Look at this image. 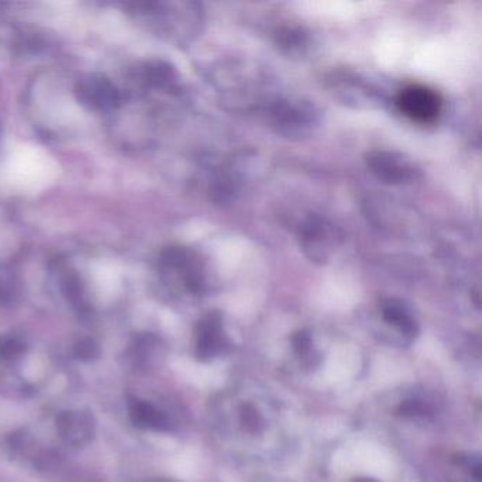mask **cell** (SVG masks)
Returning a JSON list of instances; mask_svg holds the SVG:
<instances>
[{
  "mask_svg": "<svg viewBox=\"0 0 482 482\" xmlns=\"http://www.w3.org/2000/svg\"><path fill=\"white\" fill-rule=\"evenodd\" d=\"M382 316L386 323L398 327L406 335L413 337L417 334V324L402 301L396 298L386 300L382 307Z\"/></svg>",
  "mask_w": 482,
  "mask_h": 482,
  "instance_id": "cell-10",
  "label": "cell"
},
{
  "mask_svg": "<svg viewBox=\"0 0 482 482\" xmlns=\"http://www.w3.org/2000/svg\"><path fill=\"white\" fill-rule=\"evenodd\" d=\"M164 265L179 275L184 287L191 293H200L205 286L204 265L197 253L184 248L170 249L164 256Z\"/></svg>",
  "mask_w": 482,
  "mask_h": 482,
  "instance_id": "cell-5",
  "label": "cell"
},
{
  "mask_svg": "<svg viewBox=\"0 0 482 482\" xmlns=\"http://www.w3.org/2000/svg\"><path fill=\"white\" fill-rule=\"evenodd\" d=\"M293 344H294V348H296L297 353H298L300 355H303V354H305L307 351H309L310 346H312V337H310L309 332L300 331V332H297V334L294 335Z\"/></svg>",
  "mask_w": 482,
  "mask_h": 482,
  "instance_id": "cell-15",
  "label": "cell"
},
{
  "mask_svg": "<svg viewBox=\"0 0 482 482\" xmlns=\"http://www.w3.org/2000/svg\"><path fill=\"white\" fill-rule=\"evenodd\" d=\"M276 47L290 58H304L312 50V37L303 27L283 26L275 33Z\"/></svg>",
  "mask_w": 482,
  "mask_h": 482,
  "instance_id": "cell-9",
  "label": "cell"
},
{
  "mask_svg": "<svg viewBox=\"0 0 482 482\" xmlns=\"http://www.w3.org/2000/svg\"><path fill=\"white\" fill-rule=\"evenodd\" d=\"M396 108L415 123L431 124L443 112V98L424 85H409L396 97Z\"/></svg>",
  "mask_w": 482,
  "mask_h": 482,
  "instance_id": "cell-4",
  "label": "cell"
},
{
  "mask_svg": "<svg viewBox=\"0 0 482 482\" xmlns=\"http://www.w3.org/2000/svg\"><path fill=\"white\" fill-rule=\"evenodd\" d=\"M298 245L312 262L324 265L337 250L341 236L335 225L323 215L307 216L298 228Z\"/></svg>",
  "mask_w": 482,
  "mask_h": 482,
  "instance_id": "cell-2",
  "label": "cell"
},
{
  "mask_svg": "<svg viewBox=\"0 0 482 482\" xmlns=\"http://www.w3.org/2000/svg\"><path fill=\"white\" fill-rule=\"evenodd\" d=\"M23 345L16 339H6L0 342V358L3 360H15L23 354Z\"/></svg>",
  "mask_w": 482,
  "mask_h": 482,
  "instance_id": "cell-13",
  "label": "cell"
},
{
  "mask_svg": "<svg viewBox=\"0 0 482 482\" xmlns=\"http://www.w3.org/2000/svg\"><path fill=\"white\" fill-rule=\"evenodd\" d=\"M223 316L219 313H209L198 326L197 357L200 360H209L224 348Z\"/></svg>",
  "mask_w": 482,
  "mask_h": 482,
  "instance_id": "cell-8",
  "label": "cell"
},
{
  "mask_svg": "<svg viewBox=\"0 0 482 482\" xmlns=\"http://www.w3.org/2000/svg\"><path fill=\"white\" fill-rule=\"evenodd\" d=\"M331 82L334 94L348 105L371 109L382 104V97L376 88L355 75H335Z\"/></svg>",
  "mask_w": 482,
  "mask_h": 482,
  "instance_id": "cell-6",
  "label": "cell"
},
{
  "mask_svg": "<svg viewBox=\"0 0 482 482\" xmlns=\"http://www.w3.org/2000/svg\"><path fill=\"white\" fill-rule=\"evenodd\" d=\"M57 428L68 444L81 447L94 437V420L82 412H64L57 419Z\"/></svg>",
  "mask_w": 482,
  "mask_h": 482,
  "instance_id": "cell-7",
  "label": "cell"
},
{
  "mask_svg": "<svg viewBox=\"0 0 482 482\" xmlns=\"http://www.w3.org/2000/svg\"><path fill=\"white\" fill-rule=\"evenodd\" d=\"M74 354H75V357L79 358V360L88 361V360L95 358V357L99 354V349H98V345H97L94 341L86 339V341L79 342V344L75 346Z\"/></svg>",
  "mask_w": 482,
  "mask_h": 482,
  "instance_id": "cell-14",
  "label": "cell"
},
{
  "mask_svg": "<svg viewBox=\"0 0 482 482\" xmlns=\"http://www.w3.org/2000/svg\"><path fill=\"white\" fill-rule=\"evenodd\" d=\"M268 118L278 135L290 140L310 138L320 126L319 108L301 98H279L268 105Z\"/></svg>",
  "mask_w": 482,
  "mask_h": 482,
  "instance_id": "cell-1",
  "label": "cell"
},
{
  "mask_svg": "<svg viewBox=\"0 0 482 482\" xmlns=\"http://www.w3.org/2000/svg\"><path fill=\"white\" fill-rule=\"evenodd\" d=\"M399 413L403 416H417L424 415V406L420 402L416 401H408L401 405Z\"/></svg>",
  "mask_w": 482,
  "mask_h": 482,
  "instance_id": "cell-16",
  "label": "cell"
},
{
  "mask_svg": "<svg viewBox=\"0 0 482 482\" xmlns=\"http://www.w3.org/2000/svg\"><path fill=\"white\" fill-rule=\"evenodd\" d=\"M131 420L139 427L166 430L168 426L167 417L146 402H136L131 408Z\"/></svg>",
  "mask_w": 482,
  "mask_h": 482,
  "instance_id": "cell-11",
  "label": "cell"
},
{
  "mask_svg": "<svg viewBox=\"0 0 482 482\" xmlns=\"http://www.w3.org/2000/svg\"><path fill=\"white\" fill-rule=\"evenodd\" d=\"M241 420L245 430L249 433H256L262 428V417L252 405H243L241 408Z\"/></svg>",
  "mask_w": 482,
  "mask_h": 482,
  "instance_id": "cell-12",
  "label": "cell"
},
{
  "mask_svg": "<svg viewBox=\"0 0 482 482\" xmlns=\"http://www.w3.org/2000/svg\"><path fill=\"white\" fill-rule=\"evenodd\" d=\"M354 482H379L373 478H368V476H361V478H357Z\"/></svg>",
  "mask_w": 482,
  "mask_h": 482,
  "instance_id": "cell-17",
  "label": "cell"
},
{
  "mask_svg": "<svg viewBox=\"0 0 482 482\" xmlns=\"http://www.w3.org/2000/svg\"><path fill=\"white\" fill-rule=\"evenodd\" d=\"M365 166L375 177L387 186H408L421 177V170L405 154L375 149L365 154Z\"/></svg>",
  "mask_w": 482,
  "mask_h": 482,
  "instance_id": "cell-3",
  "label": "cell"
}]
</instances>
